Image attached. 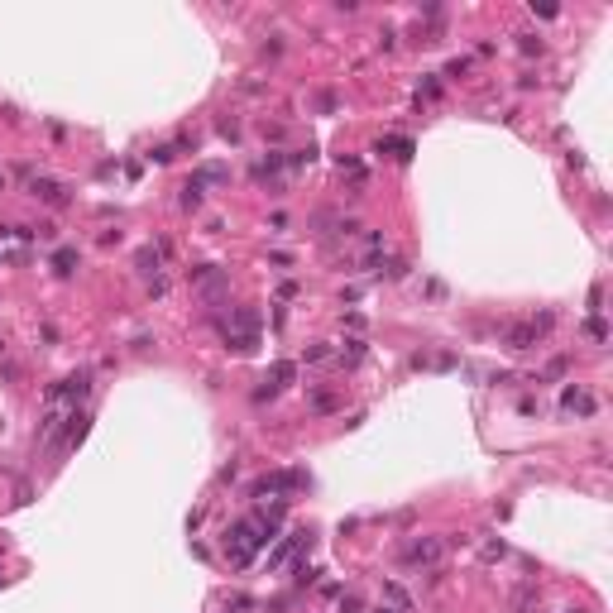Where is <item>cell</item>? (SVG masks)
I'll list each match as a JSON object with an SVG mask.
<instances>
[{"label":"cell","mask_w":613,"mask_h":613,"mask_svg":"<svg viewBox=\"0 0 613 613\" xmlns=\"http://www.w3.org/2000/svg\"><path fill=\"white\" fill-rule=\"evenodd\" d=\"M273 522H278V513H273V518H268V513H254V518L235 522V527L225 532V560H230L235 570H244V565L254 560V551L273 541Z\"/></svg>","instance_id":"obj_1"},{"label":"cell","mask_w":613,"mask_h":613,"mask_svg":"<svg viewBox=\"0 0 613 613\" xmlns=\"http://www.w3.org/2000/svg\"><path fill=\"white\" fill-rule=\"evenodd\" d=\"M302 484H307L302 470H273V475H259V480L249 484V494H254V499H268V494L278 499V494H293V489H302Z\"/></svg>","instance_id":"obj_2"},{"label":"cell","mask_w":613,"mask_h":613,"mask_svg":"<svg viewBox=\"0 0 613 613\" xmlns=\"http://www.w3.org/2000/svg\"><path fill=\"white\" fill-rule=\"evenodd\" d=\"M441 556H446V541H441V536H417V541L402 546V565H412V570H417V565H436Z\"/></svg>","instance_id":"obj_3"},{"label":"cell","mask_w":613,"mask_h":613,"mask_svg":"<svg viewBox=\"0 0 613 613\" xmlns=\"http://www.w3.org/2000/svg\"><path fill=\"white\" fill-rule=\"evenodd\" d=\"M86 393H91V378H86V374H72V378H62V383L48 388V407H77Z\"/></svg>","instance_id":"obj_4"},{"label":"cell","mask_w":613,"mask_h":613,"mask_svg":"<svg viewBox=\"0 0 613 613\" xmlns=\"http://www.w3.org/2000/svg\"><path fill=\"white\" fill-rule=\"evenodd\" d=\"M546 326H551V317L522 321V326H513V331H508V336H503V345H508V350H532L536 341H541V331H546Z\"/></svg>","instance_id":"obj_5"},{"label":"cell","mask_w":613,"mask_h":613,"mask_svg":"<svg viewBox=\"0 0 613 613\" xmlns=\"http://www.w3.org/2000/svg\"><path fill=\"white\" fill-rule=\"evenodd\" d=\"M29 192H34L39 202H48V206H67V187L53 183V178H34V183H29Z\"/></svg>","instance_id":"obj_6"},{"label":"cell","mask_w":613,"mask_h":613,"mask_svg":"<svg viewBox=\"0 0 613 613\" xmlns=\"http://www.w3.org/2000/svg\"><path fill=\"white\" fill-rule=\"evenodd\" d=\"M560 407H565V412H580V417H589V412H594V398H589L585 388H565V393H560Z\"/></svg>","instance_id":"obj_7"},{"label":"cell","mask_w":613,"mask_h":613,"mask_svg":"<svg viewBox=\"0 0 613 613\" xmlns=\"http://www.w3.org/2000/svg\"><path fill=\"white\" fill-rule=\"evenodd\" d=\"M293 551H297V536H283V541H278V551L268 556V570H283V565H288V556H293Z\"/></svg>","instance_id":"obj_8"},{"label":"cell","mask_w":613,"mask_h":613,"mask_svg":"<svg viewBox=\"0 0 613 613\" xmlns=\"http://www.w3.org/2000/svg\"><path fill=\"white\" fill-rule=\"evenodd\" d=\"M183 206H187V211H197V206H202V183H197V178L183 187Z\"/></svg>","instance_id":"obj_9"},{"label":"cell","mask_w":613,"mask_h":613,"mask_svg":"<svg viewBox=\"0 0 613 613\" xmlns=\"http://www.w3.org/2000/svg\"><path fill=\"white\" fill-rule=\"evenodd\" d=\"M273 378H278L273 388H283V383H293V378H297V364H288V360H283V364H273Z\"/></svg>","instance_id":"obj_10"},{"label":"cell","mask_w":613,"mask_h":613,"mask_svg":"<svg viewBox=\"0 0 613 613\" xmlns=\"http://www.w3.org/2000/svg\"><path fill=\"white\" fill-rule=\"evenodd\" d=\"M53 264H58V273H72V264H77V249H58Z\"/></svg>","instance_id":"obj_11"},{"label":"cell","mask_w":613,"mask_h":613,"mask_svg":"<svg viewBox=\"0 0 613 613\" xmlns=\"http://www.w3.org/2000/svg\"><path fill=\"white\" fill-rule=\"evenodd\" d=\"M341 360H345V364H360V360H364V345L350 341V350H341Z\"/></svg>","instance_id":"obj_12"},{"label":"cell","mask_w":613,"mask_h":613,"mask_svg":"<svg viewBox=\"0 0 613 613\" xmlns=\"http://www.w3.org/2000/svg\"><path fill=\"white\" fill-rule=\"evenodd\" d=\"M312 407H317V412H331L336 398H331V393H312Z\"/></svg>","instance_id":"obj_13"},{"label":"cell","mask_w":613,"mask_h":613,"mask_svg":"<svg viewBox=\"0 0 613 613\" xmlns=\"http://www.w3.org/2000/svg\"><path fill=\"white\" fill-rule=\"evenodd\" d=\"M374 613H402V609H374Z\"/></svg>","instance_id":"obj_14"},{"label":"cell","mask_w":613,"mask_h":613,"mask_svg":"<svg viewBox=\"0 0 613 613\" xmlns=\"http://www.w3.org/2000/svg\"><path fill=\"white\" fill-rule=\"evenodd\" d=\"M0 187H5V173H0Z\"/></svg>","instance_id":"obj_15"}]
</instances>
